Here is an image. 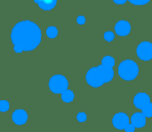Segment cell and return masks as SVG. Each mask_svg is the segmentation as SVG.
I'll return each mask as SVG.
<instances>
[{"instance_id": "obj_1", "label": "cell", "mask_w": 152, "mask_h": 132, "mask_svg": "<svg viewBox=\"0 0 152 132\" xmlns=\"http://www.w3.org/2000/svg\"><path fill=\"white\" fill-rule=\"evenodd\" d=\"M42 38L41 29L31 20L18 22L12 29L11 40L14 46L23 51H31L40 44Z\"/></svg>"}, {"instance_id": "obj_2", "label": "cell", "mask_w": 152, "mask_h": 132, "mask_svg": "<svg viewBox=\"0 0 152 132\" xmlns=\"http://www.w3.org/2000/svg\"><path fill=\"white\" fill-rule=\"evenodd\" d=\"M139 74L138 65L131 59H126L119 64L118 75L125 81H132L137 77Z\"/></svg>"}, {"instance_id": "obj_3", "label": "cell", "mask_w": 152, "mask_h": 132, "mask_svg": "<svg viewBox=\"0 0 152 132\" xmlns=\"http://www.w3.org/2000/svg\"><path fill=\"white\" fill-rule=\"evenodd\" d=\"M49 89L55 94H61L63 91L68 90L69 82L67 78L62 75H55L49 80Z\"/></svg>"}, {"instance_id": "obj_4", "label": "cell", "mask_w": 152, "mask_h": 132, "mask_svg": "<svg viewBox=\"0 0 152 132\" xmlns=\"http://www.w3.org/2000/svg\"><path fill=\"white\" fill-rule=\"evenodd\" d=\"M86 83L90 86L94 87V88L101 87L105 83V82L99 71L98 67H92L88 70V72L86 75Z\"/></svg>"}, {"instance_id": "obj_5", "label": "cell", "mask_w": 152, "mask_h": 132, "mask_svg": "<svg viewBox=\"0 0 152 132\" xmlns=\"http://www.w3.org/2000/svg\"><path fill=\"white\" fill-rule=\"evenodd\" d=\"M137 56L143 61H149L152 59V44L150 42L141 43L136 49Z\"/></svg>"}, {"instance_id": "obj_6", "label": "cell", "mask_w": 152, "mask_h": 132, "mask_svg": "<svg viewBox=\"0 0 152 132\" xmlns=\"http://www.w3.org/2000/svg\"><path fill=\"white\" fill-rule=\"evenodd\" d=\"M112 124L118 130H125V128L129 124V118L125 113H118L114 115Z\"/></svg>"}, {"instance_id": "obj_7", "label": "cell", "mask_w": 152, "mask_h": 132, "mask_svg": "<svg viewBox=\"0 0 152 132\" xmlns=\"http://www.w3.org/2000/svg\"><path fill=\"white\" fill-rule=\"evenodd\" d=\"M149 103H151V98L150 96L145 92H140L135 95L134 99V104L138 109H142L144 107H146Z\"/></svg>"}, {"instance_id": "obj_8", "label": "cell", "mask_w": 152, "mask_h": 132, "mask_svg": "<svg viewBox=\"0 0 152 132\" xmlns=\"http://www.w3.org/2000/svg\"><path fill=\"white\" fill-rule=\"evenodd\" d=\"M115 31L118 36H126L131 31V25L126 20H119L115 25Z\"/></svg>"}, {"instance_id": "obj_9", "label": "cell", "mask_w": 152, "mask_h": 132, "mask_svg": "<svg viewBox=\"0 0 152 132\" xmlns=\"http://www.w3.org/2000/svg\"><path fill=\"white\" fill-rule=\"evenodd\" d=\"M12 119L15 124L23 125L26 123V122L28 120V114L26 111H24L22 109H17L16 111H14L12 113Z\"/></svg>"}, {"instance_id": "obj_10", "label": "cell", "mask_w": 152, "mask_h": 132, "mask_svg": "<svg viewBox=\"0 0 152 132\" xmlns=\"http://www.w3.org/2000/svg\"><path fill=\"white\" fill-rule=\"evenodd\" d=\"M98 68H99V71L105 82L106 83H110L113 76H114V70H113V67H108V66H105V65H101V66H98Z\"/></svg>"}, {"instance_id": "obj_11", "label": "cell", "mask_w": 152, "mask_h": 132, "mask_svg": "<svg viewBox=\"0 0 152 132\" xmlns=\"http://www.w3.org/2000/svg\"><path fill=\"white\" fill-rule=\"evenodd\" d=\"M146 116L143 113H135L132 115L131 123L135 126V128H142L146 124Z\"/></svg>"}, {"instance_id": "obj_12", "label": "cell", "mask_w": 152, "mask_h": 132, "mask_svg": "<svg viewBox=\"0 0 152 132\" xmlns=\"http://www.w3.org/2000/svg\"><path fill=\"white\" fill-rule=\"evenodd\" d=\"M38 6L44 11H50L55 7L57 4V0H34Z\"/></svg>"}, {"instance_id": "obj_13", "label": "cell", "mask_w": 152, "mask_h": 132, "mask_svg": "<svg viewBox=\"0 0 152 132\" xmlns=\"http://www.w3.org/2000/svg\"><path fill=\"white\" fill-rule=\"evenodd\" d=\"M74 98H75V95H74V92L72 91L66 90L65 91H63L61 93V99L65 103H70V102H72L74 100Z\"/></svg>"}, {"instance_id": "obj_14", "label": "cell", "mask_w": 152, "mask_h": 132, "mask_svg": "<svg viewBox=\"0 0 152 132\" xmlns=\"http://www.w3.org/2000/svg\"><path fill=\"white\" fill-rule=\"evenodd\" d=\"M102 64L110 67H113L115 66V59L111 56H105L102 59Z\"/></svg>"}, {"instance_id": "obj_15", "label": "cell", "mask_w": 152, "mask_h": 132, "mask_svg": "<svg viewBox=\"0 0 152 132\" xmlns=\"http://www.w3.org/2000/svg\"><path fill=\"white\" fill-rule=\"evenodd\" d=\"M46 36L49 38H51V39L55 38L58 36V29H57V28H55L53 26L48 27L47 29H46Z\"/></svg>"}, {"instance_id": "obj_16", "label": "cell", "mask_w": 152, "mask_h": 132, "mask_svg": "<svg viewBox=\"0 0 152 132\" xmlns=\"http://www.w3.org/2000/svg\"><path fill=\"white\" fill-rule=\"evenodd\" d=\"M142 113L147 118H151L152 117V103H149L146 107H144L142 109Z\"/></svg>"}, {"instance_id": "obj_17", "label": "cell", "mask_w": 152, "mask_h": 132, "mask_svg": "<svg viewBox=\"0 0 152 132\" xmlns=\"http://www.w3.org/2000/svg\"><path fill=\"white\" fill-rule=\"evenodd\" d=\"M9 107H10V106H9V102L7 100H1L0 101V110H1V112L4 113V112L8 111Z\"/></svg>"}, {"instance_id": "obj_18", "label": "cell", "mask_w": 152, "mask_h": 132, "mask_svg": "<svg viewBox=\"0 0 152 132\" xmlns=\"http://www.w3.org/2000/svg\"><path fill=\"white\" fill-rule=\"evenodd\" d=\"M115 38V35L113 32L111 31H107L104 33V39L107 41V42H111L112 40H114Z\"/></svg>"}, {"instance_id": "obj_19", "label": "cell", "mask_w": 152, "mask_h": 132, "mask_svg": "<svg viewBox=\"0 0 152 132\" xmlns=\"http://www.w3.org/2000/svg\"><path fill=\"white\" fill-rule=\"evenodd\" d=\"M131 4L135 5H144L148 4L151 0H128Z\"/></svg>"}, {"instance_id": "obj_20", "label": "cell", "mask_w": 152, "mask_h": 132, "mask_svg": "<svg viewBox=\"0 0 152 132\" xmlns=\"http://www.w3.org/2000/svg\"><path fill=\"white\" fill-rule=\"evenodd\" d=\"M77 119L78 122L84 123V122L86 121L87 116H86V115L85 113H79V114H77Z\"/></svg>"}, {"instance_id": "obj_21", "label": "cell", "mask_w": 152, "mask_h": 132, "mask_svg": "<svg viewBox=\"0 0 152 132\" xmlns=\"http://www.w3.org/2000/svg\"><path fill=\"white\" fill-rule=\"evenodd\" d=\"M125 131L126 132H134L135 131V126L132 123H129L126 128H125Z\"/></svg>"}, {"instance_id": "obj_22", "label": "cell", "mask_w": 152, "mask_h": 132, "mask_svg": "<svg viewBox=\"0 0 152 132\" xmlns=\"http://www.w3.org/2000/svg\"><path fill=\"white\" fill-rule=\"evenodd\" d=\"M77 23L79 25H84L85 22H86V18L84 16H82V15L81 16H78L77 19Z\"/></svg>"}, {"instance_id": "obj_23", "label": "cell", "mask_w": 152, "mask_h": 132, "mask_svg": "<svg viewBox=\"0 0 152 132\" xmlns=\"http://www.w3.org/2000/svg\"><path fill=\"white\" fill-rule=\"evenodd\" d=\"M114 3H116L117 4H124L127 0H113Z\"/></svg>"}]
</instances>
